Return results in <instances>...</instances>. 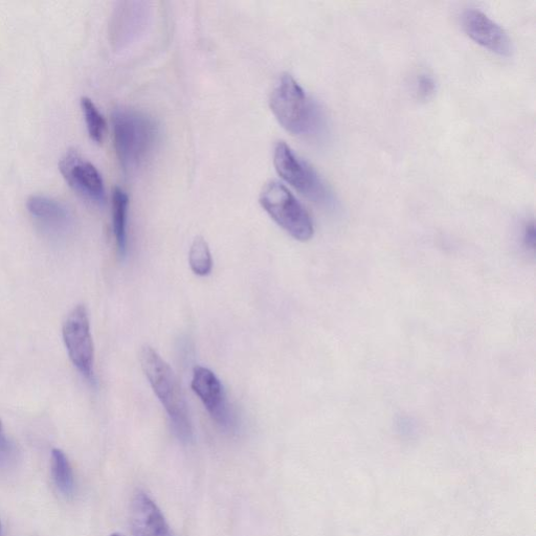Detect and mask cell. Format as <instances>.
Here are the masks:
<instances>
[{
  "label": "cell",
  "instance_id": "obj_1",
  "mask_svg": "<svg viewBox=\"0 0 536 536\" xmlns=\"http://www.w3.org/2000/svg\"><path fill=\"white\" fill-rule=\"evenodd\" d=\"M140 362L149 384L168 414L175 435L183 442H190L193 438L192 421L186 397L175 372L163 357L148 345L141 349Z\"/></svg>",
  "mask_w": 536,
  "mask_h": 536
},
{
  "label": "cell",
  "instance_id": "obj_2",
  "mask_svg": "<svg viewBox=\"0 0 536 536\" xmlns=\"http://www.w3.org/2000/svg\"><path fill=\"white\" fill-rule=\"evenodd\" d=\"M114 143L121 167L126 173L138 171L150 158L159 140L155 120L132 108L113 113Z\"/></svg>",
  "mask_w": 536,
  "mask_h": 536
},
{
  "label": "cell",
  "instance_id": "obj_3",
  "mask_svg": "<svg viewBox=\"0 0 536 536\" xmlns=\"http://www.w3.org/2000/svg\"><path fill=\"white\" fill-rule=\"evenodd\" d=\"M270 106L281 126L294 136H310L320 125L319 111L303 87L284 74L271 96Z\"/></svg>",
  "mask_w": 536,
  "mask_h": 536
},
{
  "label": "cell",
  "instance_id": "obj_4",
  "mask_svg": "<svg viewBox=\"0 0 536 536\" xmlns=\"http://www.w3.org/2000/svg\"><path fill=\"white\" fill-rule=\"evenodd\" d=\"M260 205L277 225L298 241H309L315 234L314 222L296 198L283 184L273 181L260 194Z\"/></svg>",
  "mask_w": 536,
  "mask_h": 536
},
{
  "label": "cell",
  "instance_id": "obj_5",
  "mask_svg": "<svg viewBox=\"0 0 536 536\" xmlns=\"http://www.w3.org/2000/svg\"><path fill=\"white\" fill-rule=\"evenodd\" d=\"M274 165L283 180L299 193L314 203H327L329 193L319 174L285 142L275 147Z\"/></svg>",
  "mask_w": 536,
  "mask_h": 536
},
{
  "label": "cell",
  "instance_id": "obj_6",
  "mask_svg": "<svg viewBox=\"0 0 536 536\" xmlns=\"http://www.w3.org/2000/svg\"><path fill=\"white\" fill-rule=\"evenodd\" d=\"M62 334L73 365L89 383L95 384V348L88 311L84 305L73 309L63 324Z\"/></svg>",
  "mask_w": 536,
  "mask_h": 536
},
{
  "label": "cell",
  "instance_id": "obj_7",
  "mask_svg": "<svg viewBox=\"0 0 536 536\" xmlns=\"http://www.w3.org/2000/svg\"><path fill=\"white\" fill-rule=\"evenodd\" d=\"M59 169L65 181L82 197L102 206L106 201L102 175L91 162L76 150L65 152L59 162Z\"/></svg>",
  "mask_w": 536,
  "mask_h": 536
},
{
  "label": "cell",
  "instance_id": "obj_8",
  "mask_svg": "<svg viewBox=\"0 0 536 536\" xmlns=\"http://www.w3.org/2000/svg\"><path fill=\"white\" fill-rule=\"evenodd\" d=\"M191 388L219 427L225 430L233 429L234 416L225 390L213 371L196 366L193 370Z\"/></svg>",
  "mask_w": 536,
  "mask_h": 536
},
{
  "label": "cell",
  "instance_id": "obj_9",
  "mask_svg": "<svg viewBox=\"0 0 536 536\" xmlns=\"http://www.w3.org/2000/svg\"><path fill=\"white\" fill-rule=\"evenodd\" d=\"M462 27L467 36L479 46L503 57L512 54V42L497 22L476 9L466 10L462 15Z\"/></svg>",
  "mask_w": 536,
  "mask_h": 536
},
{
  "label": "cell",
  "instance_id": "obj_10",
  "mask_svg": "<svg viewBox=\"0 0 536 536\" xmlns=\"http://www.w3.org/2000/svg\"><path fill=\"white\" fill-rule=\"evenodd\" d=\"M27 208L42 232L50 237L61 238L72 232L73 215L59 200L47 195H32Z\"/></svg>",
  "mask_w": 536,
  "mask_h": 536
},
{
  "label": "cell",
  "instance_id": "obj_11",
  "mask_svg": "<svg viewBox=\"0 0 536 536\" xmlns=\"http://www.w3.org/2000/svg\"><path fill=\"white\" fill-rule=\"evenodd\" d=\"M130 522L134 536H173L158 505L141 490L132 499Z\"/></svg>",
  "mask_w": 536,
  "mask_h": 536
},
{
  "label": "cell",
  "instance_id": "obj_12",
  "mask_svg": "<svg viewBox=\"0 0 536 536\" xmlns=\"http://www.w3.org/2000/svg\"><path fill=\"white\" fill-rule=\"evenodd\" d=\"M129 197L127 193L116 187L113 194V228L117 247L121 256L127 253V217Z\"/></svg>",
  "mask_w": 536,
  "mask_h": 536
},
{
  "label": "cell",
  "instance_id": "obj_13",
  "mask_svg": "<svg viewBox=\"0 0 536 536\" xmlns=\"http://www.w3.org/2000/svg\"><path fill=\"white\" fill-rule=\"evenodd\" d=\"M51 472L60 493L66 497L72 496L75 488L72 466L61 450L55 449L52 452Z\"/></svg>",
  "mask_w": 536,
  "mask_h": 536
},
{
  "label": "cell",
  "instance_id": "obj_14",
  "mask_svg": "<svg viewBox=\"0 0 536 536\" xmlns=\"http://www.w3.org/2000/svg\"><path fill=\"white\" fill-rule=\"evenodd\" d=\"M189 263L192 272L197 276L206 277L212 273L213 258L204 237L198 236L194 239L189 253Z\"/></svg>",
  "mask_w": 536,
  "mask_h": 536
},
{
  "label": "cell",
  "instance_id": "obj_15",
  "mask_svg": "<svg viewBox=\"0 0 536 536\" xmlns=\"http://www.w3.org/2000/svg\"><path fill=\"white\" fill-rule=\"evenodd\" d=\"M81 107L85 117L89 137L96 143H102L106 130V121L100 110L88 97L81 98Z\"/></svg>",
  "mask_w": 536,
  "mask_h": 536
},
{
  "label": "cell",
  "instance_id": "obj_16",
  "mask_svg": "<svg viewBox=\"0 0 536 536\" xmlns=\"http://www.w3.org/2000/svg\"><path fill=\"white\" fill-rule=\"evenodd\" d=\"M416 94L421 100H429L436 92V81L428 73L418 75L415 83Z\"/></svg>",
  "mask_w": 536,
  "mask_h": 536
},
{
  "label": "cell",
  "instance_id": "obj_17",
  "mask_svg": "<svg viewBox=\"0 0 536 536\" xmlns=\"http://www.w3.org/2000/svg\"><path fill=\"white\" fill-rule=\"evenodd\" d=\"M523 240L527 249L535 250V228L533 222L528 223L525 227Z\"/></svg>",
  "mask_w": 536,
  "mask_h": 536
},
{
  "label": "cell",
  "instance_id": "obj_18",
  "mask_svg": "<svg viewBox=\"0 0 536 536\" xmlns=\"http://www.w3.org/2000/svg\"><path fill=\"white\" fill-rule=\"evenodd\" d=\"M4 439L5 438L3 437V424L2 421H0V443H2Z\"/></svg>",
  "mask_w": 536,
  "mask_h": 536
},
{
  "label": "cell",
  "instance_id": "obj_19",
  "mask_svg": "<svg viewBox=\"0 0 536 536\" xmlns=\"http://www.w3.org/2000/svg\"><path fill=\"white\" fill-rule=\"evenodd\" d=\"M110 536H125V535H123L121 533H114V534H111Z\"/></svg>",
  "mask_w": 536,
  "mask_h": 536
},
{
  "label": "cell",
  "instance_id": "obj_20",
  "mask_svg": "<svg viewBox=\"0 0 536 536\" xmlns=\"http://www.w3.org/2000/svg\"><path fill=\"white\" fill-rule=\"evenodd\" d=\"M0 532H2V524H0Z\"/></svg>",
  "mask_w": 536,
  "mask_h": 536
}]
</instances>
